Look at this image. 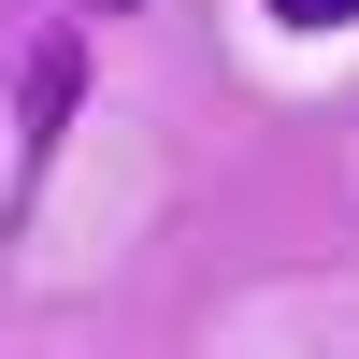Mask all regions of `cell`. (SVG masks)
Segmentation results:
<instances>
[{
	"instance_id": "1",
	"label": "cell",
	"mask_w": 359,
	"mask_h": 359,
	"mask_svg": "<svg viewBox=\"0 0 359 359\" xmlns=\"http://www.w3.org/2000/svg\"><path fill=\"white\" fill-rule=\"evenodd\" d=\"M72 101H86V43H72V29H43V43H29V144L72 130Z\"/></svg>"
},
{
	"instance_id": "2",
	"label": "cell",
	"mask_w": 359,
	"mask_h": 359,
	"mask_svg": "<svg viewBox=\"0 0 359 359\" xmlns=\"http://www.w3.org/2000/svg\"><path fill=\"white\" fill-rule=\"evenodd\" d=\"M259 15H287V29H345L359 0H259Z\"/></svg>"
}]
</instances>
